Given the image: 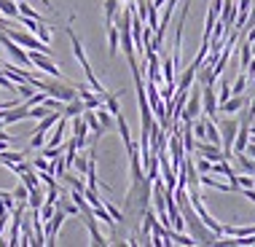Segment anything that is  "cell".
<instances>
[{
  "label": "cell",
  "mask_w": 255,
  "mask_h": 247,
  "mask_svg": "<svg viewBox=\"0 0 255 247\" xmlns=\"http://www.w3.org/2000/svg\"><path fill=\"white\" fill-rule=\"evenodd\" d=\"M150 188H153V180L145 175L142 180H137L129 185V191H127V199H124V207H132L137 210V215L142 218V212H145L150 207Z\"/></svg>",
  "instance_id": "cell-1"
},
{
  "label": "cell",
  "mask_w": 255,
  "mask_h": 247,
  "mask_svg": "<svg viewBox=\"0 0 255 247\" xmlns=\"http://www.w3.org/2000/svg\"><path fill=\"white\" fill-rule=\"evenodd\" d=\"M65 32H67V38H70V43H73L75 59L81 62V67H84V73H86V78H89V86H92V92H94V94H102V92H105V86H102L100 81H97V75H94V70H92V65H89V59H86V54H84V46H81L78 35L73 32V27H65Z\"/></svg>",
  "instance_id": "cell-2"
},
{
  "label": "cell",
  "mask_w": 255,
  "mask_h": 247,
  "mask_svg": "<svg viewBox=\"0 0 255 247\" xmlns=\"http://www.w3.org/2000/svg\"><path fill=\"white\" fill-rule=\"evenodd\" d=\"M27 57H30V62H32V67H35V70H43L46 75H51V78H62V70L51 62L49 54L35 51V49H27Z\"/></svg>",
  "instance_id": "cell-3"
},
{
  "label": "cell",
  "mask_w": 255,
  "mask_h": 247,
  "mask_svg": "<svg viewBox=\"0 0 255 247\" xmlns=\"http://www.w3.org/2000/svg\"><path fill=\"white\" fill-rule=\"evenodd\" d=\"M237 129H239V121L237 119H223L218 126L220 132V148H223V153L229 156L231 161V145H234V137H237Z\"/></svg>",
  "instance_id": "cell-4"
},
{
  "label": "cell",
  "mask_w": 255,
  "mask_h": 247,
  "mask_svg": "<svg viewBox=\"0 0 255 247\" xmlns=\"http://www.w3.org/2000/svg\"><path fill=\"white\" fill-rule=\"evenodd\" d=\"M0 43H3V49L11 54L13 65L24 67V70H27V67H32V62H30V57H27V51H24V49H22V46H19V43H13V40H11L8 35H5L3 30H0Z\"/></svg>",
  "instance_id": "cell-5"
},
{
  "label": "cell",
  "mask_w": 255,
  "mask_h": 247,
  "mask_svg": "<svg viewBox=\"0 0 255 247\" xmlns=\"http://www.w3.org/2000/svg\"><path fill=\"white\" fill-rule=\"evenodd\" d=\"M65 210H59V207H54V215L46 221V245H57V237H59V229H62V223H65Z\"/></svg>",
  "instance_id": "cell-6"
},
{
  "label": "cell",
  "mask_w": 255,
  "mask_h": 247,
  "mask_svg": "<svg viewBox=\"0 0 255 247\" xmlns=\"http://www.w3.org/2000/svg\"><path fill=\"white\" fill-rule=\"evenodd\" d=\"M202 111L204 116H210L212 121L218 119V97H215V84L202 86Z\"/></svg>",
  "instance_id": "cell-7"
},
{
  "label": "cell",
  "mask_w": 255,
  "mask_h": 247,
  "mask_svg": "<svg viewBox=\"0 0 255 247\" xmlns=\"http://www.w3.org/2000/svg\"><path fill=\"white\" fill-rule=\"evenodd\" d=\"M194 150H196L199 156H204V159H210V161L229 159V156L223 153V148H220V145H212V142H207V140H194Z\"/></svg>",
  "instance_id": "cell-8"
},
{
  "label": "cell",
  "mask_w": 255,
  "mask_h": 247,
  "mask_svg": "<svg viewBox=\"0 0 255 247\" xmlns=\"http://www.w3.org/2000/svg\"><path fill=\"white\" fill-rule=\"evenodd\" d=\"M81 215V221H84V226L89 229V237H92V245H108V239L100 234V229H97V215L94 212H78Z\"/></svg>",
  "instance_id": "cell-9"
},
{
  "label": "cell",
  "mask_w": 255,
  "mask_h": 247,
  "mask_svg": "<svg viewBox=\"0 0 255 247\" xmlns=\"http://www.w3.org/2000/svg\"><path fill=\"white\" fill-rule=\"evenodd\" d=\"M73 140L78 145V150H84L89 145V126H86L84 116H75L73 119Z\"/></svg>",
  "instance_id": "cell-10"
},
{
  "label": "cell",
  "mask_w": 255,
  "mask_h": 247,
  "mask_svg": "<svg viewBox=\"0 0 255 247\" xmlns=\"http://www.w3.org/2000/svg\"><path fill=\"white\" fill-rule=\"evenodd\" d=\"M84 121H86V126L92 129V145H97V140L102 134H105V129H102V124H100V119H97V113L92 111V108H84Z\"/></svg>",
  "instance_id": "cell-11"
},
{
  "label": "cell",
  "mask_w": 255,
  "mask_h": 247,
  "mask_svg": "<svg viewBox=\"0 0 255 247\" xmlns=\"http://www.w3.org/2000/svg\"><path fill=\"white\" fill-rule=\"evenodd\" d=\"M65 129H67V119H65V116H59L57 124H54V132H51V137H49V142H43V145H46V148L62 145V142H65Z\"/></svg>",
  "instance_id": "cell-12"
},
{
  "label": "cell",
  "mask_w": 255,
  "mask_h": 247,
  "mask_svg": "<svg viewBox=\"0 0 255 247\" xmlns=\"http://www.w3.org/2000/svg\"><path fill=\"white\" fill-rule=\"evenodd\" d=\"M84 100L81 97H75V100H70V102H65V105H62V116H65V119H75V116H81L84 113Z\"/></svg>",
  "instance_id": "cell-13"
},
{
  "label": "cell",
  "mask_w": 255,
  "mask_h": 247,
  "mask_svg": "<svg viewBox=\"0 0 255 247\" xmlns=\"http://www.w3.org/2000/svg\"><path fill=\"white\" fill-rule=\"evenodd\" d=\"M231 159H237L239 169H242L245 175H255V159H253V156H247L245 150H242V153H231Z\"/></svg>",
  "instance_id": "cell-14"
},
{
  "label": "cell",
  "mask_w": 255,
  "mask_h": 247,
  "mask_svg": "<svg viewBox=\"0 0 255 247\" xmlns=\"http://www.w3.org/2000/svg\"><path fill=\"white\" fill-rule=\"evenodd\" d=\"M78 97L84 100V105H86V108H92V111H94V108H100V105H102V97H100V94L89 92L86 86H78Z\"/></svg>",
  "instance_id": "cell-15"
},
{
  "label": "cell",
  "mask_w": 255,
  "mask_h": 247,
  "mask_svg": "<svg viewBox=\"0 0 255 247\" xmlns=\"http://www.w3.org/2000/svg\"><path fill=\"white\" fill-rule=\"evenodd\" d=\"M105 27H108V49H110V57H116V51H119V27H116V22H110Z\"/></svg>",
  "instance_id": "cell-16"
},
{
  "label": "cell",
  "mask_w": 255,
  "mask_h": 247,
  "mask_svg": "<svg viewBox=\"0 0 255 247\" xmlns=\"http://www.w3.org/2000/svg\"><path fill=\"white\" fill-rule=\"evenodd\" d=\"M43 199H46V194H43V188H32L30 194H27V207L30 210H40V204H43Z\"/></svg>",
  "instance_id": "cell-17"
},
{
  "label": "cell",
  "mask_w": 255,
  "mask_h": 247,
  "mask_svg": "<svg viewBox=\"0 0 255 247\" xmlns=\"http://www.w3.org/2000/svg\"><path fill=\"white\" fill-rule=\"evenodd\" d=\"M161 81L164 84H175V65H172V57L161 59Z\"/></svg>",
  "instance_id": "cell-18"
},
{
  "label": "cell",
  "mask_w": 255,
  "mask_h": 247,
  "mask_svg": "<svg viewBox=\"0 0 255 247\" xmlns=\"http://www.w3.org/2000/svg\"><path fill=\"white\" fill-rule=\"evenodd\" d=\"M62 180H65L67 185H70V191H81V194H84V188H86V183L81 180L78 175H73L70 169H65V175H62Z\"/></svg>",
  "instance_id": "cell-19"
},
{
  "label": "cell",
  "mask_w": 255,
  "mask_h": 247,
  "mask_svg": "<svg viewBox=\"0 0 255 247\" xmlns=\"http://www.w3.org/2000/svg\"><path fill=\"white\" fill-rule=\"evenodd\" d=\"M119 11H121V0H105V24L116 22Z\"/></svg>",
  "instance_id": "cell-20"
},
{
  "label": "cell",
  "mask_w": 255,
  "mask_h": 247,
  "mask_svg": "<svg viewBox=\"0 0 255 247\" xmlns=\"http://www.w3.org/2000/svg\"><path fill=\"white\" fill-rule=\"evenodd\" d=\"M245 92H247V73H245V70H239L237 81L231 84V94H245Z\"/></svg>",
  "instance_id": "cell-21"
},
{
  "label": "cell",
  "mask_w": 255,
  "mask_h": 247,
  "mask_svg": "<svg viewBox=\"0 0 255 247\" xmlns=\"http://www.w3.org/2000/svg\"><path fill=\"white\" fill-rule=\"evenodd\" d=\"M19 177H22V183H24L30 191H32V188H38V185H40V177L35 175V169H27V172H22Z\"/></svg>",
  "instance_id": "cell-22"
},
{
  "label": "cell",
  "mask_w": 255,
  "mask_h": 247,
  "mask_svg": "<svg viewBox=\"0 0 255 247\" xmlns=\"http://www.w3.org/2000/svg\"><path fill=\"white\" fill-rule=\"evenodd\" d=\"M32 35H35L38 40H43V43H51V30H49V24H43V22H38Z\"/></svg>",
  "instance_id": "cell-23"
},
{
  "label": "cell",
  "mask_w": 255,
  "mask_h": 247,
  "mask_svg": "<svg viewBox=\"0 0 255 247\" xmlns=\"http://www.w3.org/2000/svg\"><path fill=\"white\" fill-rule=\"evenodd\" d=\"M210 169H212V161L204 159V156H199V159H196V172L199 175H210Z\"/></svg>",
  "instance_id": "cell-24"
},
{
  "label": "cell",
  "mask_w": 255,
  "mask_h": 247,
  "mask_svg": "<svg viewBox=\"0 0 255 247\" xmlns=\"http://www.w3.org/2000/svg\"><path fill=\"white\" fill-rule=\"evenodd\" d=\"M229 97H231V84H229V81H220V94H218V105H220V102H226Z\"/></svg>",
  "instance_id": "cell-25"
},
{
  "label": "cell",
  "mask_w": 255,
  "mask_h": 247,
  "mask_svg": "<svg viewBox=\"0 0 255 247\" xmlns=\"http://www.w3.org/2000/svg\"><path fill=\"white\" fill-rule=\"evenodd\" d=\"M11 194H13V199H16V202H27V194H30V188H27V185L22 183V185H16Z\"/></svg>",
  "instance_id": "cell-26"
},
{
  "label": "cell",
  "mask_w": 255,
  "mask_h": 247,
  "mask_svg": "<svg viewBox=\"0 0 255 247\" xmlns=\"http://www.w3.org/2000/svg\"><path fill=\"white\" fill-rule=\"evenodd\" d=\"M73 167H75V169H78V172H81V175H86V167H89V159H86V156H78V153H75V159H73Z\"/></svg>",
  "instance_id": "cell-27"
},
{
  "label": "cell",
  "mask_w": 255,
  "mask_h": 247,
  "mask_svg": "<svg viewBox=\"0 0 255 247\" xmlns=\"http://www.w3.org/2000/svg\"><path fill=\"white\" fill-rule=\"evenodd\" d=\"M46 113H49V108H46L43 102H40V105H32V108H30V119H43Z\"/></svg>",
  "instance_id": "cell-28"
},
{
  "label": "cell",
  "mask_w": 255,
  "mask_h": 247,
  "mask_svg": "<svg viewBox=\"0 0 255 247\" xmlns=\"http://www.w3.org/2000/svg\"><path fill=\"white\" fill-rule=\"evenodd\" d=\"M253 183H255L253 175H237V185H239V188H253Z\"/></svg>",
  "instance_id": "cell-29"
},
{
  "label": "cell",
  "mask_w": 255,
  "mask_h": 247,
  "mask_svg": "<svg viewBox=\"0 0 255 247\" xmlns=\"http://www.w3.org/2000/svg\"><path fill=\"white\" fill-rule=\"evenodd\" d=\"M16 92L22 94V97H30V94H32V86H30V84H16Z\"/></svg>",
  "instance_id": "cell-30"
},
{
  "label": "cell",
  "mask_w": 255,
  "mask_h": 247,
  "mask_svg": "<svg viewBox=\"0 0 255 247\" xmlns=\"http://www.w3.org/2000/svg\"><path fill=\"white\" fill-rule=\"evenodd\" d=\"M239 191H242V196H245V199H250V202L255 204V188H239Z\"/></svg>",
  "instance_id": "cell-31"
},
{
  "label": "cell",
  "mask_w": 255,
  "mask_h": 247,
  "mask_svg": "<svg viewBox=\"0 0 255 247\" xmlns=\"http://www.w3.org/2000/svg\"><path fill=\"white\" fill-rule=\"evenodd\" d=\"M164 3H167V0H150V5H148V8L158 11V8H161V5H164Z\"/></svg>",
  "instance_id": "cell-32"
},
{
  "label": "cell",
  "mask_w": 255,
  "mask_h": 247,
  "mask_svg": "<svg viewBox=\"0 0 255 247\" xmlns=\"http://www.w3.org/2000/svg\"><path fill=\"white\" fill-rule=\"evenodd\" d=\"M121 3H129V0H121Z\"/></svg>",
  "instance_id": "cell-33"
},
{
  "label": "cell",
  "mask_w": 255,
  "mask_h": 247,
  "mask_svg": "<svg viewBox=\"0 0 255 247\" xmlns=\"http://www.w3.org/2000/svg\"><path fill=\"white\" fill-rule=\"evenodd\" d=\"M16 3H19V0H16Z\"/></svg>",
  "instance_id": "cell-34"
}]
</instances>
